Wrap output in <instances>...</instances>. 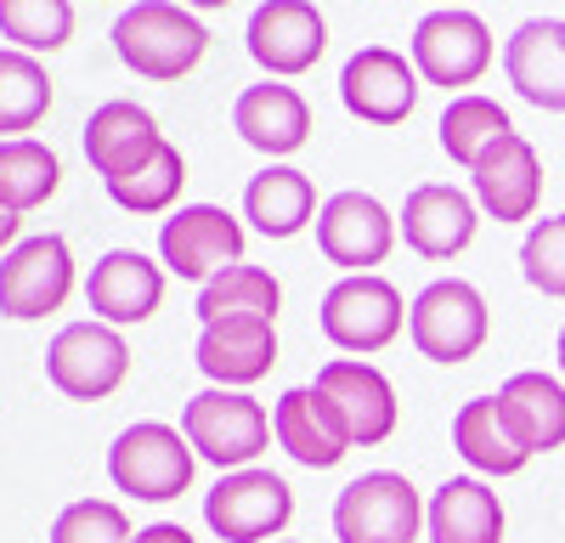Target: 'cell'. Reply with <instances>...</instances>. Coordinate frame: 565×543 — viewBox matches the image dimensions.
<instances>
[{
  "label": "cell",
  "instance_id": "29",
  "mask_svg": "<svg viewBox=\"0 0 565 543\" xmlns=\"http://www.w3.org/2000/svg\"><path fill=\"white\" fill-rule=\"evenodd\" d=\"M52 108V74L29 52H0V142L34 130Z\"/></svg>",
  "mask_w": 565,
  "mask_h": 543
},
{
  "label": "cell",
  "instance_id": "19",
  "mask_svg": "<svg viewBox=\"0 0 565 543\" xmlns=\"http://www.w3.org/2000/svg\"><path fill=\"white\" fill-rule=\"evenodd\" d=\"M317 391L334 396V407L345 414L356 447H380V441L396 430V419H402L396 385H391L380 369H373V362H362V356H334V362H322Z\"/></svg>",
  "mask_w": 565,
  "mask_h": 543
},
{
  "label": "cell",
  "instance_id": "26",
  "mask_svg": "<svg viewBox=\"0 0 565 543\" xmlns=\"http://www.w3.org/2000/svg\"><path fill=\"white\" fill-rule=\"evenodd\" d=\"M498 407H503V419L509 430L521 436L526 453H554L565 447V385L554 374H509L503 391H498Z\"/></svg>",
  "mask_w": 565,
  "mask_h": 543
},
{
  "label": "cell",
  "instance_id": "35",
  "mask_svg": "<svg viewBox=\"0 0 565 543\" xmlns=\"http://www.w3.org/2000/svg\"><path fill=\"white\" fill-rule=\"evenodd\" d=\"M130 521L108 498H79L52 521V543H130Z\"/></svg>",
  "mask_w": 565,
  "mask_h": 543
},
{
  "label": "cell",
  "instance_id": "27",
  "mask_svg": "<svg viewBox=\"0 0 565 543\" xmlns=\"http://www.w3.org/2000/svg\"><path fill=\"white\" fill-rule=\"evenodd\" d=\"M244 215L266 238H295L300 226L317 215V188L289 164H266L260 175H249V188H244Z\"/></svg>",
  "mask_w": 565,
  "mask_h": 543
},
{
  "label": "cell",
  "instance_id": "41",
  "mask_svg": "<svg viewBox=\"0 0 565 543\" xmlns=\"http://www.w3.org/2000/svg\"><path fill=\"white\" fill-rule=\"evenodd\" d=\"M277 543H295V537H277Z\"/></svg>",
  "mask_w": 565,
  "mask_h": 543
},
{
  "label": "cell",
  "instance_id": "17",
  "mask_svg": "<svg viewBox=\"0 0 565 543\" xmlns=\"http://www.w3.org/2000/svg\"><path fill=\"white\" fill-rule=\"evenodd\" d=\"M85 300L97 311V323H108V329L148 323L164 300V260H148L141 249H108L90 266Z\"/></svg>",
  "mask_w": 565,
  "mask_h": 543
},
{
  "label": "cell",
  "instance_id": "38",
  "mask_svg": "<svg viewBox=\"0 0 565 543\" xmlns=\"http://www.w3.org/2000/svg\"><path fill=\"white\" fill-rule=\"evenodd\" d=\"M175 7H204V12H215V7H232V0H175Z\"/></svg>",
  "mask_w": 565,
  "mask_h": 543
},
{
  "label": "cell",
  "instance_id": "1",
  "mask_svg": "<svg viewBox=\"0 0 565 543\" xmlns=\"http://www.w3.org/2000/svg\"><path fill=\"white\" fill-rule=\"evenodd\" d=\"M114 52L130 74L141 79H181V74H193L210 52V29L175 7V0H136V7L114 23Z\"/></svg>",
  "mask_w": 565,
  "mask_h": 543
},
{
  "label": "cell",
  "instance_id": "20",
  "mask_svg": "<svg viewBox=\"0 0 565 543\" xmlns=\"http://www.w3.org/2000/svg\"><path fill=\"white\" fill-rule=\"evenodd\" d=\"M476 199L447 188V181H424L402 204V238L424 260H452L476 244Z\"/></svg>",
  "mask_w": 565,
  "mask_h": 543
},
{
  "label": "cell",
  "instance_id": "7",
  "mask_svg": "<svg viewBox=\"0 0 565 543\" xmlns=\"http://www.w3.org/2000/svg\"><path fill=\"white\" fill-rule=\"evenodd\" d=\"M424 532V498L396 470H367L334 498L340 543H413Z\"/></svg>",
  "mask_w": 565,
  "mask_h": 543
},
{
  "label": "cell",
  "instance_id": "6",
  "mask_svg": "<svg viewBox=\"0 0 565 543\" xmlns=\"http://www.w3.org/2000/svg\"><path fill=\"white\" fill-rule=\"evenodd\" d=\"M317 323H322L328 345H340L351 356H373V351H385L402 334L407 306H402V289L391 278L356 272V278H340L334 289L322 295Z\"/></svg>",
  "mask_w": 565,
  "mask_h": 543
},
{
  "label": "cell",
  "instance_id": "39",
  "mask_svg": "<svg viewBox=\"0 0 565 543\" xmlns=\"http://www.w3.org/2000/svg\"><path fill=\"white\" fill-rule=\"evenodd\" d=\"M554 356H559V374H565V329H559V345H554Z\"/></svg>",
  "mask_w": 565,
  "mask_h": 543
},
{
  "label": "cell",
  "instance_id": "37",
  "mask_svg": "<svg viewBox=\"0 0 565 543\" xmlns=\"http://www.w3.org/2000/svg\"><path fill=\"white\" fill-rule=\"evenodd\" d=\"M18 226H23V215H18V210H7V204H0V249H7V255L18 249Z\"/></svg>",
  "mask_w": 565,
  "mask_h": 543
},
{
  "label": "cell",
  "instance_id": "28",
  "mask_svg": "<svg viewBox=\"0 0 565 543\" xmlns=\"http://www.w3.org/2000/svg\"><path fill=\"white\" fill-rule=\"evenodd\" d=\"M57 181H63V164L57 153L34 142V136H12V142H0V204L29 215L40 210L45 199L57 193Z\"/></svg>",
  "mask_w": 565,
  "mask_h": 543
},
{
  "label": "cell",
  "instance_id": "36",
  "mask_svg": "<svg viewBox=\"0 0 565 543\" xmlns=\"http://www.w3.org/2000/svg\"><path fill=\"white\" fill-rule=\"evenodd\" d=\"M130 543H199L186 526H175V521H153V526H141Z\"/></svg>",
  "mask_w": 565,
  "mask_h": 543
},
{
  "label": "cell",
  "instance_id": "15",
  "mask_svg": "<svg viewBox=\"0 0 565 543\" xmlns=\"http://www.w3.org/2000/svg\"><path fill=\"white\" fill-rule=\"evenodd\" d=\"M340 103L362 125H402L418 103V68L391 45H362L340 74Z\"/></svg>",
  "mask_w": 565,
  "mask_h": 543
},
{
  "label": "cell",
  "instance_id": "33",
  "mask_svg": "<svg viewBox=\"0 0 565 543\" xmlns=\"http://www.w3.org/2000/svg\"><path fill=\"white\" fill-rule=\"evenodd\" d=\"M181 181H186V164H181V153L164 142L136 175L108 181V199H114L119 210H130V215H164V210L175 204V193H181Z\"/></svg>",
  "mask_w": 565,
  "mask_h": 543
},
{
  "label": "cell",
  "instance_id": "23",
  "mask_svg": "<svg viewBox=\"0 0 565 543\" xmlns=\"http://www.w3.org/2000/svg\"><path fill=\"white\" fill-rule=\"evenodd\" d=\"M232 125H238V136L266 153V159H282V153H300L306 136H311V108L295 85L282 79H266V85H249L238 108H232Z\"/></svg>",
  "mask_w": 565,
  "mask_h": 543
},
{
  "label": "cell",
  "instance_id": "25",
  "mask_svg": "<svg viewBox=\"0 0 565 543\" xmlns=\"http://www.w3.org/2000/svg\"><path fill=\"white\" fill-rule=\"evenodd\" d=\"M452 447H458V459L476 470V476H521L532 465V453L521 447V436L509 430L498 396H476V402L458 407Z\"/></svg>",
  "mask_w": 565,
  "mask_h": 543
},
{
  "label": "cell",
  "instance_id": "12",
  "mask_svg": "<svg viewBox=\"0 0 565 543\" xmlns=\"http://www.w3.org/2000/svg\"><path fill=\"white\" fill-rule=\"evenodd\" d=\"M396 233L402 221H391V210L373 199V193H334L322 210H317V249L345 266V278H356V272L380 266L391 249H396Z\"/></svg>",
  "mask_w": 565,
  "mask_h": 543
},
{
  "label": "cell",
  "instance_id": "3",
  "mask_svg": "<svg viewBox=\"0 0 565 543\" xmlns=\"http://www.w3.org/2000/svg\"><path fill=\"white\" fill-rule=\"evenodd\" d=\"M193 465H199L193 441L164 419H141V425L119 430L108 447V481L119 492L141 498V504H170V498H181L193 487Z\"/></svg>",
  "mask_w": 565,
  "mask_h": 543
},
{
  "label": "cell",
  "instance_id": "32",
  "mask_svg": "<svg viewBox=\"0 0 565 543\" xmlns=\"http://www.w3.org/2000/svg\"><path fill=\"white\" fill-rule=\"evenodd\" d=\"M74 34V7L68 0H0V40H12V52H57Z\"/></svg>",
  "mask_w": 565,
  "mask_h": 543
},
{
  "label": "cell",
  "instance_id": "2",
  "mask_svg": "<svg viewBox=\"0 0 565 543\" xmlns=\"http://www.w3.org/2000/svg\"><path fill=\"white\" fill-rule=\"evenodd\" d=\"M181 436L193 441L199 459H210L221 476H232V470H249L271 447L277 430H271V414L249 391L210 385V391H199L193 402L181 407Z\"/></svg>",
  "mask_w": 565,
  "mask_h": 543
},
{
  "label": "cell",
  "instance_id": "22",
  "mask_svg": "<svg viewBox=\"0 0 565 543\" xmlns=\"http://www.w3.org/2000/svg\"><path fill=\"white\" fill-rule=\"evenodd\" d=\"M164 148L159 136V119L148 108H136L125 97L103 103L97 114L85 119V159L90 170H97L103 181H119V175H136L141 164H148L153 153Z\"/></svg>",
  "mask_w": 565,
  "mask_h": 543
},
{
  "label": "cell",
  "instance_id": "16",
  "mask_svg": "<svg viewBox=\"0 0 565 543\" xmlns=\"http://www.w3.org/2000/svg\"><path fill=\"white\" fill-rule=\"evenodd\" d=\"M469 181H476V204L492 221H532L543 199V159L521 130H509L476 159Z\"/></svg>",
  "mask_w": 565,
  "mask_h": 543
},
{
  "label": "cell",
  "instance_id": "24",
  "mask_svg": "<svg viewBox=\"0 0 565 543\" xmlns=\"http://www.w3.org/2000/svg\"><path fill=\"white\" fill-rule=\"evenodd\" d=\"M430 543H503V504L481 476H452L424 504Z\"/></svg>",
  "mask_w": 565,
  "mask_h": 543
},
{
  "label": "cell",
  "instance_id": "11",
  "mask_svg": "<svg viewBox=\"0 0 565 543\" xmlns=\"http://www.w3.org/2000/svg\"><path fill=\"white\" fill-rule=\"evenodd\" d=\"M413 68L418 79L447 85V91L476 85L492 68V29L463 7H441L413 29Z\"/></svg>",
  "mask_w": 565,
  "mask_h": 543
},
{
  "label": "cell",
  "instance_id": "8",
  "mask_svg": "<svg viewBox=\"0 0 565 543\" xmlns=\"http://www.w3.org/2000/svg\"><path fill=\"white\" fill-rule=\"evenodd\" d=\"M130 374V345L119 329L108 323H68L52 334V345H45V380H52L68 402H103L125 385Z\"/></svg>",
  "mask_w": 565,
  "mask_h": 543
},
{
  "label": "cell",
  "instance_id": "9",
  "mask_svg": "<svg viewBox=\"0 0 565 543\" xmlns=\"http://www.w3.org/2000/svg\"><path fill=\"white\" fill-rule=\"evenodd\" d=\"M68 295H74L68 238L45 233V238H23L12 255H0V317L34 323V317L63 311Z\"/></svg>",
  "mask_w": 565,
  "mask_h": 543
},
{
  "label": "cell",
  "instance_id": "18",
  "mask_svg": "<svg viewBox=\"0 0 565 543\" xmlns=\"http://www.w3.org/2000/svg\"><path fill=\"white\" fill-rule=\"evenodd\" d=\"M271 362H277V323L271 317H255V311L215 317L199 334V369L226 391H249L255 380L271 374Z\"/></svg>",
  "mask_w": 565,
  "mask_h": 543
},
{
  "label": "cell",
  "instance_id": "14",
  "mask_svg": "<svg viewBox=\"0 0 565 543\" xmlns=\"http://www.w3.org/2000/svg\"><path fill=\"white\" fill-rule=\"evenodd\" d=\"M271 430H277V447L289 453L295 465H306V470H334L356 447L345 414L334 407V396L317 391V385L282 391L277 407H271Z\"/></svg>",
  "mask_w": 565,
  "mask_h": 543
},
{
  "label": "cell",
  "instance_id": "21",
  "mask_svg": "<svg viewBox=\"0 0 565 543\" xmlns=\"http://www.w3.org/2000/svg\"><path fill=\"white\" fill-rule=\"evenodd\" d=\"M503 74L543 114H565V23L526 18L503 45Z\"/></svg>",
  "mask_w": 565,
  "mask_h": 543
},
{
  "label": "cell",
  "instance_id": "4",
  "mask_svg": "<svg viewBox=\"0 0 565 543\" xmlns=\"http://www.w3.org/2000/svg\"><path fill=\"white\" fill-rule=\"evenodd\" d=\"M487 329H492L487 300H481L476 284H463V278H436L407 306V334H413L418 356L447 362V369H458V362L476 356L487 345Z\"/></svg>",
  "mask_w": 565,
  "mask_h": 543
},
{
  "label": "cell",
  "instance_id": "31",
  "mask_svg": "<svg viewBox=\"0 0 565 543\" xmlns=\"http://www.w3.org/2000/svg\"><path fill=\"white\" fill-rule=\"evenodd\" d=\"M277 306H282V289L266 266H226L199 289V317L215 323V317H238V311H255V317H271L277 323Z\"/></svg>",
  "mask_w": 565,
  "mask_h": 543
},
{
  "label": "cell",
  "instance_id": "10",
  "mask_svg": "<svg viewBox=\"0 0 565 543\" xmlns=\"http://www.w3.org/2000/svg\"><path fill=\"white\" fill-rule=\"evenodd\" d=\"M159 260H164V272H175V278L210 284L215 272L244 260V226L221 204H181L159 226Z\"/></svg>",
  "mask_w": 565,
  "mask_h": 543
},
{
  "label": "cell",
  "instance_id": "34",
  "mask_svg": "<svg viewBox=\"0 0 565 543\" xmlns=\"http://www.w3.org/2000/svg\"><path fill=\"white\" fill-rule=\"evenodd\" d=\"M521 272L526 284L548 300H565V215L532 221V233L521 244Z\"/></svg>",
  "mask_w": 565,
  "mask_h": 543
},
{
  "label": "cell",
  "instance_id": "40",
  "mask_svg": "<svg viewBox=\"0 0 565 543\" xmlns=\"http://www.w3.org/2000/svg\"><path fill=\"white\" fill-rule=\"evenodd\" d=\"M441 7H458V0H441Z\"/></svg>",
  "mask_w": 565,
  "mask_h": 543
},
{
  "label": "cell",
  "instance_id": "13",
  "mask_svg": "<svg viewBox=\"0 0 565 543\" xmlns=\"http://www.w3.org/2000/svg\"><path fill=\"white\" fill-rule=\"evenodd\" d=\"M249 57L271 79H295L328 52V23L311 0H260L249 18Z\"/></svg>",
  "mask_w": 565,
  "mask_h": 543
},
{
  "label": "cell",
  "instance_id": "5",
  "mask_svg": "<svg viewBox=\"0 0 565 543\" xmlns=\"http://www.w3.org/2000/svg\"><path fill=\"white\" fill-rule=\"evenodd\" d=\"M204 521L221 543H271L295 521V487L277 470H232L204 492Z\"/></svg>",
  "mask_w": 565,
  "mask_h": 543
},
{
  "label": "cell",
  "instance_id": "30",
  "mask_svg": "<svg viewBox=\"0 0 565 543\" xmlns=\"http://www.w3.org/2000/svg\"><path fill=\"white\" fill-rule=\"evenodd\" d=\"M436 130H441V153H447L452 164H463V170H476V159L498 142V136H509L514 125H509V114H503L492 97L463 91V97L447 103V114H441Z\"/></svg>",
  "mask_w": 565,
  "mask_h": 543
}]
</instances>
